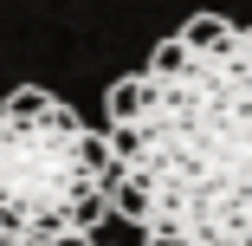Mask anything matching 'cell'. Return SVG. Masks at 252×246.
<instances>
[{
  "label": "cell",
  "mask_w": 252,
  "mask_h": 246,
  "mask_svg": "<svg viewBox=\"0 0 252 246\" xmlns=\"http://www.w3.org/2000/svg\"><path fill=\"white\" fill-rule=\"evenodd\" d=\"M110 136H97L52 104L39 123L0 117V233H20L32 246H52L65 233H97L110 214Z\"/></svg>",
  "instance_id": "7a4b0ae2"
},
{
  "label": "cell",
  "mask_w": 252,
  "mask_h": 246,
  "mask_svg": "<svg viewBox=\"0 0 252 246\" xmlns=\"http://www.w3.org/2000/svg\"><path fill=\"white\" fill-rule=\"evenodd\" d=\"M52 104H59L52 91H39V84H20V91H7V104H0V117H7V123H39V117L52 110Z\"/></svg>",
  "instance_id": "277c9868"
},
{
  "label": "cell",
  "mask_w": 252,
  "mask_h": 246,
  "mask_svg": "<svg viewBox=\"0 0 252 246\" xmlns=\"http://www.w3.org/2000/svg\"><path fill=\"white\" fill-rule=\"evenodd\" d=\"M52 246H97L91 233H65V240H52Z\"/></svg>",
  "instance_id": "5b68a950"
},
{
  "label": "cell",
  "mask_w": 252,
  "mask_h": 246,
  "mask_svg": "<svg viewBox=\"0 0 252 246\" xmlns=\"http://www.w3.org/2000/svg\"><path fill=\"white\" fill-rule=\"evenodd\" d=\"M175 39L188 45V52H220V45H233V39H239V26H233V20H220V13H194Z\"/></svg>",
  "instance_id": "3957f363"
},
{
  "label": "cell",
  "mask_w": 252,
  "mask_h": 246,
  "mask_svg": "<svg viewBox=\"0 0 252 246\" xmlns=\"http://www.w3.org/2000/svg\"><path fill=\"white\" fill-rule=\"evenodd\" d=\"M142 117L110 123V214L149 246H252V45L162 39L142 65Z\"/></svg>",
  "instance_id": "6da1fadb"
}]
</instances>
